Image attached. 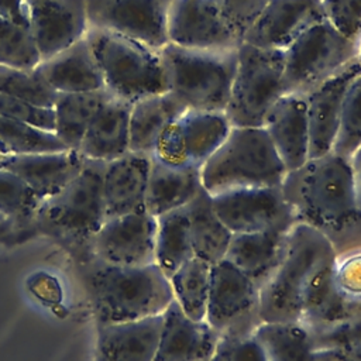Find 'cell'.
Returning a JSON list of instances; mask_svg holds the SVG:
<instances>
[{
  "mask_svg": "<svg viewBox=\"0 0 361 361\" xmlns=\"http://www.w3.org/2000/svg\"><path fill=\"white\" fill-rule=\"evenodd\" d=\"M281 188L298 221L323 231L340 255L361 224L350 158L333 151L309 158Z\"/></svg>",
  "mask_w": 361,
  "mask_h": 361,
  "instance_id": "1",
  "label": "cell"
},
{
  "mask_svg": "<svg viewBox=\"0 0 361 361\" xmlns=\"http://www.w3.org/2000/svg\"><path fill=\"white\" fill-rule=\"evenodd\" d=\"M76 268L96 324L162 314L173 300L169 279L157 264L127 267L92 258Z\"/></svg>",
  "mask_w": 361,
  "mask_h": 361,
  "instance_id": "2",
  "label": "cell"
},
{
  "mask_svg": "<svg viewBox=\"0 0 361 361\" xmlns=\"http://www.w3.org/2000/svg\"><path fill=\"white\" fill-rule=\"evenodd\" d=\"M104 166L103 161L86 159L63 189L38 204L30 223L59 244L76 265L93 258V240L106 220Z\"/></svg>",
  "mask_w": 361,
  "mask_h": 361,
  "instance_id": "3",
  "label": "cell"
},
{
  "mask_svg": "<svg viewBox=\"0 0 361 361\" xmlns=\"http://www.w3.org/2000/svg\"><path fill=\"white\" fill-rule=\"evenodd\" d=\"M237 49L168 42L159 49L168 92L188 110L224 111L237 69Z\"/></svg>",
  "mask_w": 361,
  "mask_h": 361,
  "instance_id": "4",
  "label": "cell"
},
{
  "mask_svg": "<svg viewBox=\"0 0 361 361\" xmlns=\"http://www.w3.org/2000/svg\"><path fill=\"white\" fill-rule=\"evenodd\" d=\"M334 255L336 247L323 231L298 221L289 230L282 261L259 289L261 320L300 322L303 293L312 275Z\"/></svg>",
  "mask_w": 361,
  "mask_h": 361,
  "instance_id": "5",
  "label": "cell"
},
{
  "mask_svg": "<svg viewBox=\"0 0 361 361\" xmlns=\"http://www.w3.org/2000/svg\"><path fill=\"white\" fill-rule=\"evenodd\" d=\"M286 175L264 127H231L223 144L202 165L209 195L258 186H281Z\"/></svg>",
  "mask_w": 361,
  "mask_h": 361,
  "instance_id": "6",
  "label": "cell"
},
{
  "mask_svg": "<svg viewBox=\"0 0 361 361\" xmlns=\"http://www.w3.org/2000/svg\"><path fill=\"white\" fill-rule=\"evenodd\" d=\"M86 38L100 68L104 89L134 103L168 92L161 52L126 35L89 27Z\"/></svg>",
  "mask_w": 361,
  "mask_h": 361,
  "instance_id": "7",
  "label": "cell"
},
{
  "mask_svg": "<svg viewBox=\"0 0 361 361\" xmlns=\"http://www.w3.org/2000/svg\"><path fill=\"white\" fill-rule=\"evenodd\" d=\"M285 51L241 42L237 69L224 110L231 127H262L274 103L283 94Z\"/></svg>",
  "mask_w": 361,
  "mask_h": 361,
  "instance_id": "8",
  "label": "cell"
},
{
  "mask_svg": "<svg viewBox=\"0 0 361 361\" xmlns=\"http://www.w3.org/2000/svg\"><path fill=\"white\" fill-rule=\"evenodd\" d=\"M358 44L341 35L327 20L305 31L285 49L283 94H305L357 59Z\"/></svg>",
  "mask_w": 361,
  "mask_h": 361,
  "instance_id": "9",
  "label": "cell"
},
{
  "mask_svg": "<svg viewBox=\"0 0 361 361\" xmlns=\"http://www.w3.org/2000/svg\"><path fill=\"white\" fill-rule=\"evenodd\" d=\"M204 320L220 336L250 334L262 323L259 288L226 258L212 265Z\"/></svg>",
  "mask_w": 361,
  "mask_h": 361,
  "instance_id": "10",
  "label": "cell"
},
{
  "mask_svg": "<svg viewBox=\"0 0 361 361\" xmlns=\"http://www.w3.org/2000/svg\"><path fill=\"white\" fill-rule=\"evenodd\" d=\"M213 207L231 234L289 231L298 219L281 186L241 188L212 196Z\"/></svg>",
  "mask_w": 361,
  "mask_h": 361,
  "instance_id": "11",
  "label": "cell"
},
{
  "mask_svg": "<svg viewBox=\"0 0 361 361\" xmlns=\"http://www.w3.org/2000/svg\"><path fill=\"white\" fill-rule=\"evenodd\" d=\"M173 0H86L89 27L113 31L161 49L169 42Z\"/></svg>",
  "mask_w": 361,
  "mask_h": 361,
  "instance_id": "12",
  "label": "cell"
},
{
  "mask_svg": "<svg viewBox=\"0 0 361 361\" xmlns=\"http://www.w3.org/2000/svg\"><path fill=\"white\" fill-rule=\"evenodd\" d=\"M231 130L224 111L186 110L165 133L151 157L202 166Z\"/></svg>",
  "mask_w": 361,
  "mask_h": 361,
  "instance_id": "13",
  "label": "cell"
},
{
  "mask_svg": "<svg viewBox=\"0 0 361 361\" xmlns=\"http://www.w3.org/2000/svg\"><path fill=\"white\" fill-rule=\"evenodd\" d=\"M155 234L157 217L148 212L106 219L93 240V258L127 267L155 264Z\"/></svg>",
  "mask_w": 361,
  "mask_h": 361,
  "instance_id": "14",
  "label": "cell"
},
{
  "mask_svg": "<svg viewBox=\"0 0 361 361\" xmlns=\"http://www.w3.org/2000/svg\"><path fill=\"white\" fill-rule=\"evenodd\" d=\"M324 20L322 0H269L245 30L243 42L285 51L305 31Z\"/></svg>",
  "mask_w": 361,
  "mask_h": 361,
  "instance_id": "15",
  "label": "cell"
},
{
  "mask_svg": "<svg viewBox=\"0 0 361 361\" xmlns=\"http://www.w3.org/2000/svg\"><path fill=\"white\" fill-rule=\"evenodd\" d=\"M30 32L41 59L86 37V0H25Z\"/></svg>",
  "mask_w": 361,
  "mask_h": 361,
  "instance_id": "16",
  "label": "cell"
},
{
  "mask_svg": "<svg viewBox=\"0 0 361 361\" xmlns=\"http://www.w3.org/2000/svg\"><path fill=\"white\" fill-rule=\"evenodd\" d=\"M168 39L197 48H238L243 42L224 23L217 0H173Z\"/></svg>",
  "mask_w": 361,
  "mask_h": 361,
  "instance_id": "17",
  "label": "cell"
},
{
  "mask_svg": "<svg viewBox=\"0 0 361 361\" xmlns=\"http://www.w3.org/2000/svg\"><path fill=\"white\" fill-rule=\"evenodd\" d=\"M360 73L361 65L354 59L337 73L305 93L310 133L309 158L322 157L333 149L345 92L353 79Z\"/></svg>",
  "mask_w": 361,
  "mask_h": 361,
  "instance_id": "18",
  "label": "cell"
},
{
  "mask_svg": "<svg viewBox=\"0 0 361 361\" xmlns=\"http://www.w3.org/2000/svg\"><path fill=\"white\" fill-rule=\"evenodd\" d=\"M85 161L78 149L0 155V166L18 176L41 202L63 189Z\"/></svg>",
  "mask_w": 361,
  "mask_h": 361,
  "instance_id": "19",
  "label": "cell"
},
{
  "mask_svg": "<svg viewBox=\"0 0 361 361\" xmlns=\"http://www.w3.org/2000/svg\"><path fill=\"white\" fill-rule=\"evenodd\" d=\"M262 127L286 172L298 169L309 159L310 133L305 94H282L269 109Z\"/></svg>",
  "mask_w": 361,
  "mask_h": 361,
  "instance_id": "20",
  "label": "cell"
},
{
  "mask_svg": "<svg viewBox=\"0 0 361 361\" xmlns=\"http://www.w3.org/2000/svg\"><path fill=\"white\" fill-rule=\"evenodd\" d=\"M220 334L206 322L186 316L175 300L162 313L154 361H209Z\"/></svg>",
  "mask_w": 361,
  "mask_h": 361,
  "instance_id": "21",
  "label": "cell"
},
{
  "mask_svg": "<svg viewBox=\"0 0 361 361\" xmlns=\"http://www.w3.org/2000/svg\"><path fill=\"white\" fill-rule=\"evenodd\" d=\"M337 264L338 255L326 259L306 286L300 322L307 327L336 323L361 313V298L348 293L340 285Z\"/></svg>",
  "mask_w": 361,
  "mask_h": 361,
  "instance_id": "22",
  "label": "cell"
},
{
  "mask_svg": "<svg viewBox=\"0 0 361 361\" xmlns=\"http://www.w3.org/2000/svg\"><path fill=\"white\" fill-rule=\"evenodd\" d=\"M151 155L128 151L106 162L103 173V199L106 219L147 212L145 196Z\"/></svg>",
  "mask_w": 361,
  "mask_h": 361,
  "instance_id": "23",
  "label": "cell"
},
{
  "mask_svg": "<svg viewBox=\"0 0 361 361\" xmlns=\"http://www.w3.org/2000/svg\"><path fill=\"white\" fill-rule=\"evenodd\" d=\"M162 314L96 324L93 361H154Z\"/></svg>",
  "mask_w": 361,
  "mask_h": 361,
  "instance_id": "24",
  "label": "cell"
},
{
  "mask_svg": "<svg viewBox=\"0 0 361 361\" xmlns=\"http://www.w3.org/2000/svg\"><path fill=\"white\" fill-rule=\"evenodd\" d=\"M131 106L133 103L106 90L104 99L93 116L78 151L86 159L103 162L113 161L128 152Z\"/></svg>",
  "mask_w": 361,
  "mask_h": 361,
  "instance_id": "25",
  "label": "cell"
},
{
  "mask_svg": "<svg viewBox=\"0 0 361 361\" xmlns=\"http://www.w3.org/2000/svg\"><path fill=\"white\" fill-rule=\"evenodd\" d=\"M35 71L56 93H86L104 89L100 68L86 37L41 59Z\"/></svg>",
  "mask_w": 361,
  "mask_h": 361,
  "instance_id": "26",
  "label": "cell"
},
{
  "mask_svg": "<svg viewBox=\"0 0 361 361\" xmlns=\"http://www.w3.org/2000/svg\"><path fill=\"white\" fill-rule=\"evenodd\" d=\"M202 189V166L151 157L145 196V210L149 214L158 217L183 207Z\"/></svg>",
  "mask_w": 361,
  "mask_h": 361,
  "instance_id": "27",
  "label": "cell"
},
{
  "mask_svg": "<svg viewBox=\"0 0 361 361\" xmlns=\"http://www.w3.org/2000/svg\"><path fill=\"white\" fill-rule=\"evenodd\" d=\"M288 234L289 231L233 234L226 259L261 289L282 261Z\"/></svg>",
  "mask_w": 361,
  "mask_h": 361,
  "instance_id": "28",
  "label": "cell"
},
{
  "mask_svg": "<svg viewBox=\"0 0 361 361\" xmlns=\"http://www.w3.org/2000/svg\"><path fill=\"white\" fill-rule=\"evenodd\" d=\"M186 110L169 92L134 102L130 113V151L152 155L165 133Z\"/></svg>",
  "mask_w": 361,
  "mask_h": 361,
  "instance_id": "29",
  "label": "cell"
},
{
  "mask_svg": "<svg viewBox=\"0 0 361 361\" xmlns=\"http://www.w3.org/2000/svg\"><path fill=\"white\" fill-rule=\"evenodd\" d=\"M193 255L209 264L226 258L231 233L214 212L212 195L202 189L186 204Z\"/></svg>",
  "mask_w": 361,
  "mask_h": 361,
  "instance_id": "30",
  "label": "cell"
},
{
  "mask_svg": "<svg viewBox=\"0 0 361 361\" xmlns=\"http://www.w3.org/2000/svg\"><path fill=\"white\" fill-rule=\"evenodd\" d=\"M254 334L267 361H316L310 330L302 322H262Z\"/></svg>",
  "mask_w": 361,
  "mask_h": 361,
  "instance_id": "31",
  "label": "cell"
},
{
  "mask_svg": "<svg viewBox=\"0 0 361 361\" xmlns=\"http://www.w3.org/2000/svg\"><path fill=\"white\" fill-rule=\"evenodd\" d=\"M193 255L186 206L157 217L155 264L169 276Z\"/></svg>",
  "mask_w": 361,
  "mask_h": 361,
  "instance_id": "32",
  "label": "cell"
},
{
  "mask_svg": "<svg viewBox=\"0 0 361 361\" xmlns=\"http://www.w3.org/2000/svg\"><path fill=\"white\" fill-rule=\"evenodd\" d=\"M106 90L58 93L54 104V133L68 149H79L83 135L104 99Z\"/></svg>",
  "mask_w": 361,
  "mask_h": 361,
  "instance_id": "33",
  "label": "cell"
},
{
  "mask_svg": "<svg viewBox=\"0 0 361 361\" xmlns=\"http://www.w3.org/2000/svg\"><path fill=\"white\" fill-rule=\"evenodd\" d=\"M212 281V264L192 257L171 276L173 300L193 320H204Z\"/></svg>",
  "mask_w": 361,
  "mask_h": 361,
  "instance_id": "34",
  "label": "cell"
},
{
  "mask_svg": "<svg viewBox=\"0 0 361 361\" xmlns=\"http://www.w3.org/2000/svg\"><path fill=\"white\" fill-rule=\"evenodd\" d=\"M309 330L316 361H361V313Z\"/></svg>",
  "mask_w": 361,
  "mask_h": 361,
  "instance_id": "35",
  "label": "cell"
},
{
  "mask_svg": "<svg viewBox=\"0 0 361 361\" xmlns=\"http://www.w3.org/2000/svg\"><path fill=\"white\" fill-rule=\"evenodd\" d=\"M0 93L44 109H52L58 96L35 68L6 63H0Z\"/></svg>",
  "mask_w": 361,
  "mask_h": 361,
  "instance_id": "36",
  "label": "cell"
},
{
  "mask_svg": "<svg viewBox=\"0 0 361 361\" xmlns=\"http://www.w3.org/2000/svg\"><path fill=\"white\" fill-rule=\"evenodd\" d=\"M0 142L8 154H35L68 149L54 131L0 116Z\"/></svg>",
  "mask_w": 361,
  "mask_h": 361,
  "instance_id": "37",
  "label": "cell"
},
{
  "mask_svg": "<svg viewBox=\"0 0 361 361\" xmlns=\"http://www.w3.org/2000/svg\"><path fill=\"white\" fill-rule=\"evenodd\" d=\"M358 147H361V73L353 79L345 92L338 131L331 151L350 158Z\"/></svg>",
  "mask_w": 361,
  "mask_h": 361,
  "instance_id": "38",
  "label": "cell"
},
{
  "mask_svg": "<svg viewBox=\"0 0 361 361\" xmlns=\"http://www.w3.org/2000/svg\"><path fill=\"white\" fill-rule=\"evenodd\" d=\"M41 200L14 173L0 166V213L18 226L30 224Z\"/></svg>",
  "mask_w": 361,
  "mask_h": 361,
  "instance_id": "39",
  "label": "cell"
},
{
  "mask_svg": "<svg viewBox=\"0 0 361 361\" xmlns=\"http://www.w3.org/2000/svg\"><path fill=\"white\" fill-rule=\"evenodd\" d=\"M39 61L30 30L18 27L0 16V63L35 68Z\"/></svg>",
  "mask_w": 361,
  "mask_h": 361,
  "instance_id": "40",
  "label": "cell"
},
{
  "mask_svg": "<svg viewBox=\"0 0 361 361\" xmlns=\"http://www.w3.org/2000/svg\"><path fill=\"white\" fill-rule=\"evenodd\" d=\"M326 20L355 44L361 39V0H322Z\"/></svg>",
  "mask_w": 361,
  "mask_h": 361,
  "instance_id": "41",
  "label": "cell"
},
{
  "mask_svg": "<svg viewBox=\"0 0 361 361\" xmlns=\"http://www.w3.org/2000/svg\"><path fill=\"white\" fill-rule=\"evenodd\" d=\"M209 361H267L264 350L254 333L220 336Z\"/></svg>",
  "mask_w": 361,
  "mask_h": 361,
  "instance_id": "42",
  "label": "cell"
},
{
  "mask_svg": "<svg viewBox=\"0 0 361 361\" xmlns=\"http://www.w3.org/2000/svg\"><path fill=\"white\" fill-rule=\"evenodd\" d=\"M0 116L20 120L35 127L54 131L55 117L54 109H44L27 103L24 100L0 93Z\"/></svg>",
  "mask_w": 361,
  "mask_h": 361,
  "instance_id": "43",
  "label": "cell"
},
{
  "mask_svg": "<svg viewBox=\"0 0 361 361\" xmlns=\"http://www.w3.org/2000/svg\"><path fill=\"white\" fill-rule=\"evenodd\" d=\"M269 0H217L224 23L243 41L245 30L254 23Z\"/></svg>",
  "mask_w": 361,
  "mask_h": 361,
  "instance_id": "44",
  "label": "cell"
},
{
  "mask_svg": "<svg viewBox=\"0 0 361 361\" xmlns=\"http://www.w3.org/2000/svg\"><path fill=\"white\" fill-rule=\"evenodd\" d=\"M0 16L18 27L30 28L25 0H0Z\"/></svg>",
  "mask_w": 361,
  "mask_h": 361,
  "instance_id": "45",
  "label": "cell"
},
{
  "mask_svg": "<svg viewBox=\"0 0 361 361\" xmlns=\"http://www.w3.org/2000/svg\"><path fill=\"white\" fill-rule=\"evenodd\" d=\"M350 165L353 171L357 204H358V209L361 210V147H358L354 151V154L350 157Z\"/></svg>",
  "mask_w": 361,
  "mask_h": 361,
  "instance_id": "46",
  "label": "cell"
},
{
  "mask_svg": "<svg viewBox=\"0 0 361 361\" xmlns=\"http://www.w3.org/2000/svg\"><path fill=\"white\" fill-rule=\"evenodd\" d=\"M16 226H18V224L14 220H11L10 217L0 213V238L7 237Z\"/></svg>",
  "mask_w": 361,
  "mask_h": 361,
  "instance_id": "47",
  "label": "cell"
},
{
  "mask_svg": "<svg viewBox=\"0 0 361 361\" xmlns=\"http://www.w3.org/2000/svg\"><path fill=\"white\" fill-rule=\"evenodd\" d=\"M345 250L347 251H350V252H361V224H360V227L357 228V231L354 233V235L351 237V240H350V243L347 244V247H345Z\"/></svg>",
  "mask_w": 361,
  "mask_h": 361,
  "instance_id": "48",
  "label": "cell"
},
{
  "mask_svg": "<svg viewBox=\"0 0 361 361\" xmlns=\"http://www.w3.org/2000/svg\"><path fill=\"white\" fill-rule=\"evenodd\" d=\"M357 61L360 62L361 65V39H360V44H358V52H357Z\"/></svg>",
  "mask_w": 361,
  "mask_h": 361,
  "instance_id": "49",
  "label": "cell"
},
{
  "mask_svg": "<svg viewBox=\"0 0 361 361\" xmlns=\"http://www.w3.org/2000/svg\"><path fill=\"white\" fill-rule=\"evenodd\" d=\"M4 154H8V151H7V148L0 142V155H4Z\"/></svg>",
  "mask_w": 361,
  "mask_h": 361,
  "instance_id": "50",
  "label": "cell"
}]
</instances>
